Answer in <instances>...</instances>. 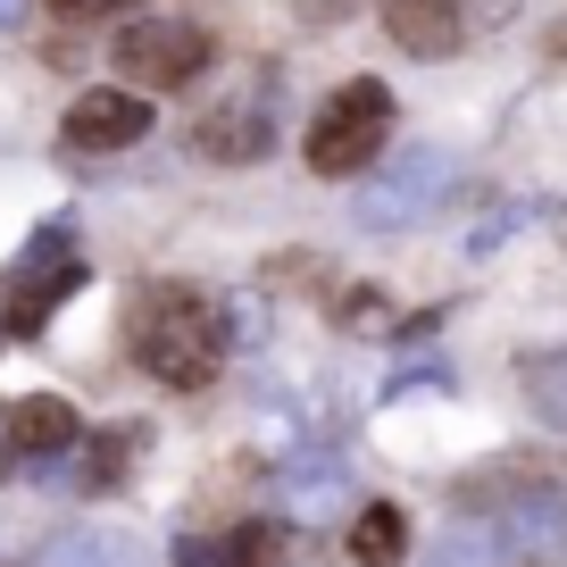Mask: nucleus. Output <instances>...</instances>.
I'll return each mask as SVG.
<instances>
[{
	"label": "nucleus",
	"instance_id": "1",
	"mask_svg": "<svg viewBox=\"0 0 567 567\" xmlns=\"http://www.w3.org/2000/svg\"><path fill=\"white\" fill-rule=\"evenodd\" d=\"M125 351L151 384L167 392H200L217 368H226V318H217L209 292L193 284H142L134 318H125Z\"/></svg>",
	"mask_w": 567,
	"mask_h": 567
},
{
	"label": "nucleus",
	"instance_id": "2",
	"mask_svg": "<svg viewBox=\"0 0 567 567\" xmlns=\"http://www.w3.org/2000/svg\"><path fill=\"white\" fill-rule=\"evenodd\" d=\"M392 92H384V75H351V84H334L318 101V117H309V134H301V151H309V167L318 176H368L375 159H384V142H392Z\"/></svg>",
	"mask_w": 567,
	"mask_h": 567
},
{
	"label": "nucleus",
	"instance_id": "3",
	"mask_svg": "<svg viewBox=\"0 0 567 567\" xmlns=\"http://www.w3.org/2000/svg\"><path fill=\"white\" fill-rule=\"evenodd\" d=\"M209 34H200L193 18H125L117 25V51H109V68H117V84L125 92H184V84H200L209 75Z\"/></svg>",
	"mask_w": 567,
	"mask_h": 567
},
{
	"label": "nucleus",
	"instance_id": "4",
	"mask_svg": "<svg viewBox=\"0 0 567 567\" xmlns=\"http://www.w3.org/2000/svg\"><path fill=\"white\" fill-rule=\"evenodd\" d=\"M451 151H401V159L384 167V176L368 184V200H359V226L368 234H401V226H417L434 200L451 193Z\"/></svg>",
	"mask_w": 567,
	"mask_h": 567
},
{
	"label": "nucleus",
	"instance_id": "5",
	"mask_svg": "<svg viewBox=\"0 0 567 567\" xmlns=\"http://www.w3.org/2000/svg\"><path fill=\"white\" fill-rule=\"evenodd\" d=\"M59 134H68V151H84V159H117V151H134V142L151 134V101L125 92V84H92V92L68 101Z\"/></svg>",
	"mask_w": 567,
	"mask_h": 567
},
{
	"label": "nucleus",
	"instance_id": "6",
	"mask_svg": "<svg viewBox=\"0 0 567 567\" xmlns=\"http://www.w3.org/2000/svg\"><path fill=\"white\" fill-rule=\"evenodd\" d=\"M75 284H84V259H68V250H59L51 259V234H42L34 250H25V267L9 284H0V334H18V342H34L42 326H51V309L68 301Z\"/></svg>",
	"mask_w": 567,
	"mask_h": 567
},
{
	"label": "nucleus",
	"instance_id": "7",
	"mask_svg": "<svg viewBox=\"0 0 567 567\" xmlns=\"http://www.w3.org/2000/svg\"><path fill=\"white\" fill-rule=\"evenodd\" d=\"M267 151H276V117L259 101H217L193 117V159L209 167H259Z\"/></svg>",
	"mask_w": 567,
	"mask_h": 567
},
{
	"label": "nucleus",
	"instance_id": "8",
	"mask_svg": "<svg viewBox=\"0 0 567 567\" xmlns=\"http://www.w3.org/2000/svg\"><path fill=\"white\" fill-rule=\"evenodd\" d=\"M0 443H9V460H59V451L84 443V417L59 392H18L0 409Z\"/></svg>",
	"mask_w": 567,
	"mask_h": 567
},
{
	"label": "nucleus",
	"instance_id": "9",
	"mask_svg": "<svg viewBox=\"0 0 567 567\" xmlns=\"http://www.w3.org/2000/svg\"><path fill=\"white\" fill-rule=\"evenodd\" d=\"M375 18L409 59H443L467 34V0H375Z\"/></svg>",
	"mask_w": 567,
	"mask_h": 567
},
{
	"label": "nucleus",
	"instance_id": "10",
	"mask_svg": "<svg viewBox=\"0 0 567 567\" xmlns=\"http://www.w3.org/2000/svg\"><path fill=\"white\" fill-rule=\"evenodd\" d=\"M351 559L359 567H401L409 559V509L401 501H368L351 517Z\"/></svg>",
	"mask_w": 567,
	"mask_h": 567
},
{
	"label": "nucleus",
	"instance_id": "11",
	"mask_svg": "<svg viewBox=\"0 0 567 567\" xmlns=\"http://www.w3.org/2000/svg\"><path fill=\"white\" fill-rule=\"evenodd\" d=\"M142 451H151V425H109V434H92V451H84V476H75V484H84V493H109V484H125V476H134V460H142Z\"/></svg>",
	"mask_w": 567,
	"mask_h": 567
},
{
	"label": "nucleus",
	"instance_id": "12",
	"mask_svg": "<svg viewBox=\"0 0 567 567\" xmlns=\"http://www.w3.org/2000/svg\"><path fill=\"white\" fill-rule=\"evenodd\" d=\"M42 567H142V543L134 534H59Z\"/></svg>",
	"mask_w": 567,
	"mask_h": 567
},
{
	"label": "nucleus",
	"instance_id": "13",
	"mask_svg": "<svg viewBox=\"0 0 567 567\" xmlns=\"http://www.w3.org/2000/svg\"><path fill=\"white\" fill-rule=\"evenodd\" d=\"M425 567H509V543H501V526H460L434 543Z\"/></svg>",
	"mask_w": 567,
	"mask_h": 567
},
{
	"label": "nucleus",
	"instance_id": "14",
	"mask_svg": "<svg viewBox=\"0 0 567 567\" xmlns=\"http://www.w3.org/2000/svg\"><path fill=\"white\" fill-rule=\"evenodd\" d=\"M342 476H351L342 460H301V467H284V484H292V509H326V501L342 493Z\"/></svg>",
	"mask_w": 567,
	"mask_h": 567
},
{
	"label": "nucleus",
	"instance_id": "15",
	"mask_svg": "<svg viewBox=\"0 0 567 567\" xmlns=\"http://www.w3.org/2000/svg\"><path fill=\"white\" fill-rule=\"evenodd\" d=\"M284 559V526H234L226 534V567H276Z\"/></svg>",
	"mask_w": 567,
	"mask_h": 567
},
{
	"label": "nucleus",
	"instance_id": "16",
	"mask_svg": "<svg viewBox=\"0 0 567 567\" xmlns=\"http://www.w3.org/2000/svg\"><path fill=\"white\" fill-rule=\"evenodd\" d=\"M334 318L359 334V326H375V318H384V292H375V284H351V292L334 301Z\"/></svg>",
	"mask_w": 567,
	"mask_h": 567
},
{
	"label": "nucleus",
	"instance_id": "17",
	"mask_svg": "<svg viewBox=\"0 0 567 567\" xmlns=\"http://www.w3.org/2000/svg\"><path fill=\"white\" fill-rule=\"evenodd\" d=\"M51 9H59V18H75V25H84V18H117L125 0H51Z\"/></svg>",
	"mask_w": 567,
	"mask_h": 567
},
{
	"label": "nucleus",
	"instance_id": "18",
	"mask_svg": "<svg viewBox=\"0 0 567 567\" xmlns=\"http://www.w3.org/2000/svg\"><path fill=\"white\" fill-rule=\"evenodd\" d=\"M25 18V0H0V25H18Z\"/></svg>",
	"mask_w": 567,
	"mask_h": 567
},
{
	"label": "nucleus",
	"instance_id": "19",
	"mask_svg": "<svg viewBox=\"0 0 567 567\" xmlns=\"http://www.w3.org/2000/svg\"><path fill=\"white\" fill-rule=\"evenodd\" d=\"M0 476H9V443H0Z\"/></svg>",
	"mask_w": 567,
	"mask_h": 567
}]
</instances>
